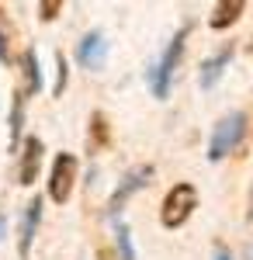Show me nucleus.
I'll return each instance as SVG.
<instances>
[{
	"label": "nucleus",
	"instance_id": "18",
	"mask_svg": "<svg viewBox=\"0 0 253 260\" xmlns=\"http://www.w3.org/2000/svg\"><path fill=\"white\" fill-rule=\"evenodd\" d=\"M215 260H236V257L226 250V246H215Z\"/></svg>",
	"mask_w": 253,
	"mask_h": 260
},
{
	"label": "nucleus",
	"instance_id": "13",
	"mask_svg": "<svg viewBox=\"0 0 253 260\" xmlns=\"http://www.w3.org/2000/svg\"><path fill=\"white\" fill-rule=\"evenodd\" d=\"M21 125H24V98L14 90V108H11V146L21 142Z\"/></svg>",
	"mask_w": 253,
	"mask_h": 260
},
{
	"label": "nucleus",
	"instance_id": "11",
	"mask_svg": "<svg viewBox=\"0 0 253 260\" xmlns=\"http://www.w3.org/2000/svg\"><path fill=\"white\" fill-rule=\"evenodd\" d=\"M243 0H222V4H215V14L208 18V24H212L215 31H226L229 24H236V21L243 18Z\"/></svg>",
	"mask_w": 253,
	"mask_h": 260
},
{
	"label": "nucleus",
	"instance_id": "21",
	"mask_svg": "<svg viewBox=\"0 0 253 260\" xmlns=\"http://www.w3.org/2000/svg\"><path fill=\"white\" fill-rule=\"evenodd\" d=\"M250 49H253V45H250Z\"/></svg>",
	"mask_w": 253,
	"mask_h": 260
},
{
	"label": "nucleus",
	"instance_id": "9",
	"mask_svg": "<svg viewBox=\"0 0 253 260\" xmlns=\"http://www.w3.org/2000/svg\"><path fill=\"white\" fill-rule=\"evenodd\" d=\"M233 52H236V49H233V42H229V45H222L215 56H208V59L201 62L198 83H201L205 90H208V87H215V83L222 80V73H226V70H229V62H233Z\"/></svg>",
	"mask_w": 253,
	"mask_h": 260
},
{
	"label": "nucleus",
	"instance_id": "6",
	"mask_svg": "<svg viewBox=\"0 0 253 260\" xmlns=\"http://www.w3.org/2000/svg\"><path fill=\"white\" fill-rule=\"evenodd\" d=\"M42 153H45V146H42L39 136H24V142H21V163H18V184H24V187L35 184V177L42 170Z\"/></svg>",
	"mask_w": 253,
	"mask_h": 260
},
{
	"label": "nucleus",
	"instance_id": "19",
	"mask_svg": "<svg viewBox=\"0 0 253 260\" xmlns=\"http://www.w3.org/2000/svg\"><path fill=\"white\" fill-rule=\"evenodd\" d=\"M4 236H7V215L0 212V240H4Z\"/></svg>",
	"mask_w": 253,
	"mask_h": 260
},
{
	"label": "nucleus",
	"instance_id": "3",
	"mask_svg": "<svg viewBox=\"0 0 253 260\" xmlns=\"http://www.w3.org/2000/svg\"><path fill=\"white\" fill-rule=\"evenodd\" d=\"M187 31H191V28H180V31H177L174 42L163 49L160 62L153 66V73H149L156 98H167V90H170V77H174V70H177V62H180V56H184V42H187Z\"/></svg>",
	"mask_w": 253,
	"mask_h": 260
},
{
	"label": "nucleus",
	"instance_id": "4",
	"mask_svg": "<svg viewBox=\"0 0 253 260\" xmlns=\"http://www.w3.org/2000/svg\"><path fill=\"white\" fill-rule=\"evenodd\" d=\"M153 174H156L153 163H139V167H132L125 177L118 180V187L111 191V198H108V215H111V219H118V212L129 205V198H132V194H139V191L153 180Z\"/></svg>",
	"mask_w": 253,
	"mask_h": 260
},
{
	"label": "nucleus",
	"instance_id": "7",
	"mask_svg": "<svg viewBox=\"0 0 253 260\" xmlns=\"http://www.w3.org/2000/svg\"><path fill=\"white\" fill-rule=\"evenodd\" d=\"M42 222V198H31L21 212V225H18V257L28 260L31 257V243H35V233H39Z\"/></svg>",
	"mask_w": 253,
	"mask_h": 260
},
{
	"label": "nucleus",
	"instance_id": "14",
	"mask_svg": "<svg viewBox=\"0 0 253 260\" xmlns=\"http://www.w3.org/2000/svg\"><path fill=\"white\" fill-rule=\"evenodd\" d=\"M115 243H118V253L121 260H136V250H132V236H129V225L118 219L115 222Z\"/></svg>",
	"mask_w": 253,
	"mask_h": 260
},
{
	"label": "nucleus",
	"instance_id": "8",
	"mask_svg": "<svg viewBox=\"0 0 253 260\" xmlns=\"http://www.w3.org/2000/svg\"><path fill=\"white\" fill-rule=\"evenodd\" d=\"M104 59H108V39L101 31H87L77 45V62L83 70H101Z\"/></svg>",
	"mask_w": 253,
	"mask_h": 260
},
{
	"label": "nucleus",
	"instance_id": "17",
	"mask_svg": "<svg viewBox=\"0 0 253 260\" xmlns=\"http://www.w3.org/2000/svg\"><path fill=\"white\" fill-rule=\"evenodd\" d=\"M0 62H7V31L0 28Z\"/></svg>",
	"mask_w": 253,
	"mask_h": 260
},
{
	"label": "nucleus",
	"instance_id": "1",
	"mask_svg": "<svg viewBox=\"0 0 253 260\" xmlns=\"http://www.w3.org/2000/svg\"><path fill=\"white\" fill-rule=\"evenodd\" d=\"M198 208V187L195 184H174L170 191H167V198L160 205V222H163V229H180L184 222L195 215Z\"/></svg>",
	"mask_w": 253,
	"mask_h": 260
},
{
	"label": "nucleus",
	"instance_id": "15",
	"mask_svg": "<svg viewBox=\"0 0 253 260\" xmlns=\"http://www.w3.org/2000/svg\"><path fill=\"white\" fill-rule=\"evenodd\" d=\"M66 80H70V66H66V56L56 52V87H52V94L62 98V90H66Z\"/></svg>",
	"mask_w": 253,
	"mask_h": 260
},
{
	"label": "nucleus",
	"instance_id": "20",
	"mask_svg": "<svg viewBox=\"0 0 253 260\" xmlns=\"http://www.w3.org/2000/svg\"><path fill=\"white\" fill-rule=\"evenodd\" d=\"M246 219L253 222V194H250V212H246Z\"/></svg>",
	"mask_w": 253,
	"mask_h": 260
},
{
	"label": "nucleus",
	"instance_id": "2",
	"mask_svg": "<svg viewBox=\"0 0 253 260\" xmlns=\"http://www.w3.org/2000/svg\"><path fill=\"white\" fill-rule=\"evenodd\" d=\"M246 136V115L243 111H229L226 118H218L208 139V160H226L229 153L239 149V142Z\"/></svg>",
	"mask_w": 253,
	"mask_h": 260
},
{
	"label": "nucleus",
	"instance_id": "5",
	"mask_svg": "<svg viewBox=\"0 0 253 260\" xmlns=\"http://www.w3.org/2000/svg\"><path fill=\"white\" fill-rule=\"evenodd\" d=\"M77 170L80 163L73 153H59L52 160V170H49V198L56 205H66L70 194H73V184H77Z\"/></svg>",
	"mask_w": 253,
	"mask_h": 260
},
{
	"label": "nucleus",
	"instance_id": "10",
	"mask_svg": "<svg viewBox=\"0 0 253 260\" xmlns=\"http://www.w3.org/2000/svg\"><path fill=\"white\" fill-rule=\"evenodd\" d=\"M39 90H42L39 52H35V49H24V52H21V87H18V94L28 101L31 94H39Z\"/></svg>",
	"mask_w": 253,
	"mask_h": 260
},
{
	"label": "nucleus",
	"instance_id": "12",
	"mask_svg": "<svg viewBox=\"0 0 253 260\" xmlns=\"http://www.w3.org/2000/svg\"><path fill=\"white\" fill-rule=\"evenodd\" d=\"M111 142V125H108V115L104 111H94L90 115V136H87V146H90V153H98Z\"/></svg>",
	"mask_w": 253,
	"mask_h": 260
},
{
	"label": "nucleus",
	"instance_id": "16",
	"mask_svg": "<svg viewBox=\"0 0 253 260\" xmlns=\"http://www.w3.org/2000/svg\"><path fill=\"white\" fill-rule=\"evenodd\" d=\"M39 11H42V14H39L42 21H56V18H59V11H62V0H42Z\"/></svg>",
	"mask_w": 253,
	"mask_h": 260
}]
</instances>
